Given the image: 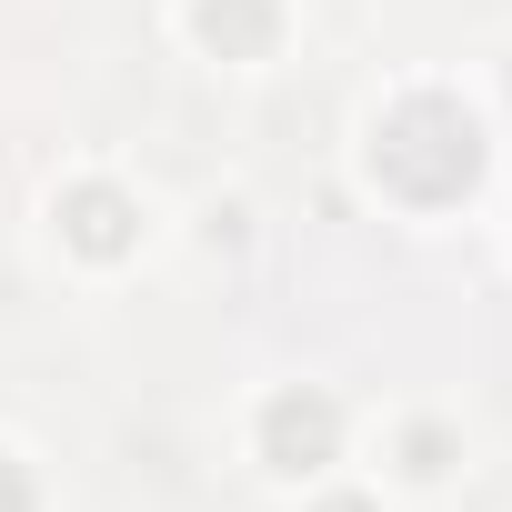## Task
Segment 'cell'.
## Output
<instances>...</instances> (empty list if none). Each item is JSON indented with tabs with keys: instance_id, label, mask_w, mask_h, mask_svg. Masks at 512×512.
Returning <instances> with one entry per match:
<instances>
[{
	"instance_id": "obj_1",
	"label": "cell",
	"mask_w": 512,
	"mask_h": 512,
	"mask_svg": "<svg viewBox=\"0 0 512 512\" xmlns=\"http://www.w3.org/2000/svg\"><path fill=\"white\" fill-rule=\"evenodd\" d=\"M372 171H382L402 201H452V191H472V171H482V141H472L462 101H442V91H412V101L382 121V141H372Z\"/></svg>"
},
{
	"instance_id": "obj_2",
	"label": "cell",
	"mask_w": 512,
	"mask_h": 512,
	"mask_svg": "<svg viewBox=\"0 0 512 512\" xmlns=\"http://www.w3.org/2000/svg\"><path fill=\"white\" fill-rule=\"evenodd\" d=\"M332 442H342V412H332L322 392H282V402L262 412V462H272V472H322Z\"/></svg>"
},
{
	"instance_id": "obj_3",
	"label": "cell",
	"mask_w": 512,
	"mask_h": 512,
	"mask_svg": "<svg viewBox=\"0 0 512 512\" xmlns=\"http://www.w3.org/2000/svg\"><path fill=\"white\" fill-rule=\"evenodd\" d=\"M61 231L91 251V262H121V251H131V201H121L111 181H81V191L61 201Z\"/></svg>"
},
{
	"instance_id": "obj_4",
	"label": "cell",
	"mask_w": 512,
	"mask_h": 512,
	"mask_svg": "<svg viewBox=\"0 0 512 512\" xmlns=\"http://www.w3.org/2000/svg\"><path fill=\"white\" fill-rule=\"evenodd\" d=\"M272 31H282L272 0H201V41H211L221 61H262V51H272Z\"/></svg>"
},
{
	"instance_id": "obj_5",
	"label": "cell",
	"mask_w": 512,
	"mask_h": 512,
	"mask_svg": "<svg viewBox=\"0 0 512 512\" xmlns=\"http://www.w3.org/2000/svg\"><path fill=\"white\" fill-rule=\"evenodd\" d=\"M0 512H31V472H21L11 452H0Z\"/></svg>"
},
{
	"instance_id": "obj_6",
	"label": "cell",
	"mask_w": 512,
	"mask_h": 512,
	"mask_svg": "<svg viewBox=\"0 0 512 512\" xmlns=\"http://www.w3.org/2000/svg\"><path fill=\"white\" fill-rule=\"evenodd\" d=\"M322 512H362V502H322Z\"/></svg>"
}]
</instances>
